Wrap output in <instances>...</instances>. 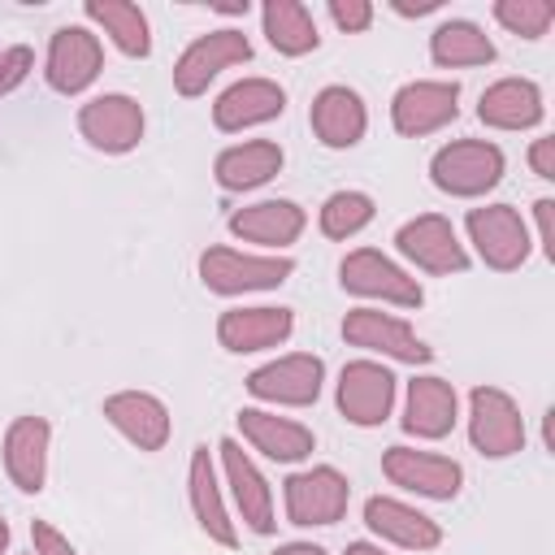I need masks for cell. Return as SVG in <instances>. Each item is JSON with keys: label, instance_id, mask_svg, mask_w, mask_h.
Wrapping results in <instances>:
<instances>
[{"label": "cell", "instance_id": "cell-2", "mask_svg": "<svg viewBox=\"0 0 555 555\" xmlns=\"http://www.w3.org/2000/svg\"><path fill=\"white\" fill-rule=\"evenodd\" d=\"M291 273H295V260L291 256H273V251H238V247L199 251V282H204V291H212L221 299L273 291Z\"/></svg>", "mask_w": 555, "mask_h": 555}, {"label": "cell", "instance_id": "cell-9", "mask_svg": "<svg viewBox=\"0 0 555 555\" xmlns=\"http://www.w3.org/2000/svg\"><path fill=\"white\" fill-rule=\"evenodd\" d=\"M468 442L486 460H507L525 447L520 403L503 386H473L468 390Z\"/></svg>", "mask_w": 555, "mask_h": 555}, {"label": "cell", "instance_id": "cell-14", "mask_svg": "<svg viewBox=\"0 0 555 555\" xmlns=\"http://www.w3.org/2000/svg\"><path fill=\"white\" fill-rule=\"evenodd\" d=\"M343 338L369 356L399 360V364H429L434 360V347L403 317L382 312V308H351L343 317Z\"/></svg>", "mask_w": 555, "mask_h": 555}, {"label": "cell", "instance_id": "cell-19", "mask_svg": "<svg viewBox=\"0 0 555 555\" xmlns=\"http://www.w3.org/2000/svg\"><path fill=\"white\" fill-rule=\"evenodd\" d=\"M234 421L243 442L273 464H299L317 451V434L295 416H278L273 408H238Z\"/></svg>", "mask_w": 555, "mask_h": 555}, {"label": "cell", "instance_id": "cell-7", "mask_svg": "<svg viewBox=\"0 0 555 555\" xmlns=\"http://www.w3.org/2000/svg\"><path fill=\"white\" fill-rule=\"evenodd\" d=\"M395 251L412 269L434 273V278H451V273H464L473 264L468 247L460 243V230L442 212H421V217L403 221L395 230Z\"/></svg>", "mask_w": 555, "mask_h": 555}, {"label": "cell", "instance_id": "cell-31", "mask_svg": "<svg viewBox=\"0 0 555 555\" xmlns=\"http://www.w3.org/2000/svg\"><path fill=\"white\" fill-rule=\"evenodd\" d=\"M499 56L494 39L468 22V17H451L442 26H434L429 35V61L442 65V69H468V65H490Z\"/></svg>", "mask_w": 555, "mask_h": 555}, {"label": "cell", "instance_id": "cell-27", "mask_svg": "<svg viewBox=\"0 0 555 555\" xmlns=\"http://www.w3.org/2000/svg\"><path fill=\"white\" fill-rule=\"evenodd\" d=\"M477 117L490 130H533L546 117L542 87L533 78H499V82H490L481 91Z\"/></svg>", "mask_w": 555, "mask_h": 555}, {"label": "cell", "instance_id": "cell-11", "mask_svg": "<svg viewBox=\"0 0 555 555\" xmlns=\"http://www.w3.org/2000/svg\"><path fill=\"white\" fill-rule=\"evenodd\" d=\"M243 61H251V39H247L238 26H217V30H208V35H195V39L182 48V56L173 61V91H178L182 100H195V95L208 91V82H212L221 69L243 65Z\"/></svg>", "mask_w": 555, "mask_h": 555}, {"label": "cell", "instance_id": "cell-42", "mask_svg": "<svg viewBox=\"0 0 555 555\" xmlns=\"http://www.w3.org/2000/svg\"><path fill=\"white\" fill-rule=\"evenodd\" d=\"M4 551H9V525L0 520V555H4Z\"/></svg>", "mask_w": 555, "mask_h": 555}, {"label": "cell", "instance_id": "cell-6", "mask_svg": "<svg viewBox=\"0 0 555 555\" xmlns=\"http://www.w3.org/2000/svg\"><path fill=\"white\" fill-rule=\"evenodd\" d=\"M347 503H351V481L334 464H312V468H299L282 481L286 520L299 529L338 525L347 516Z\"/></svg>", "mask_w": 555, "mask_h": 555}, {"label": "cell", "instance_id": "cell-28", "mask_svg": "<svg viewBox=\"0 0 555 555\" xmlns=\"http://www.w3.org/2000/svg\"><path fill=\"white\" fill-rule=\"evenodd\" d=\"M286 165L282 143L273 139H247V143H230L217 152L212 160V178L221 191H256L264 182H273Z\"/></svg>", "mask_w": 555, "mask_h": 555}, {"label": "cell", "instance_id": "cell-24", "mask_svg": "<svg viewBox=\"0 0 555 555\" xmlns=\"http://www.w3.org/2000/svg\"><path fill=\"white\" fill-rule=\"evenodd\" d=\"M4 473L22 494H39L48 481V451H52V425L48 416H13L4 429Z\"/></svg>", "mask_w": 555, "mask_h": 555}, {"label": "cell", "instance_id": "cell-18", "mask_svg": "<svg viewBox=\"0 0 555 555\" xmlns=\"http://www.w3.org/2000/svg\"><path fill=\"white\" fill-rule=\"evenodd\" d=\"M295 334V312L291 308H273V304H251V308H225L217 317V343L230 356H251V351H269L282 347Z\"/></svg>", "mask_w": 555, "mask_h": 555}, {"label": "cell", "instance_id": "cell-41", "mask_svg": "<svg viewBox=\"0 0 555 555\" xmlns=\"http://www.w3.org/2000/svg\"><path fill=\"white\" fill-rule=\"evenodd\" d=\"M343 555H386V551H382V546H373V542H351Z\"/></svg>", "mask_w": 555, "mask_h": 555}, {"label": "cell", "instance_id": "cell-35", "mask_svg": "<svg viewBox=\"0 0 555 555\" xmlns=\"http://www.w3.org/2000/svg\"><path fill=\"white\" fill-rule=\"evenodd\" d=\"M325 13H330V22L343 30V35H360V30H369L373 26V0H330L325 4Z\"/></svg>", "mask_w": 555, "mask_h": 555}, {"label": "cell", "instance_id": "cell-21", "mask_svg": "<svg viewBox=\"0 0 555 555\" xmlns=\"http://www.w3.org/2000/svg\"><path fill=\"white\" fill-rule=\"evenodd\" d=\"M308 126H312V134H317L321 147L347 152V147H356V143L364 139V130H369V108H364L360 91H351V87H343V82H330V87H321V91L312 95V104H308Z\"/></svg>", "mask_w": 555, "mask_h": 555}, {"label": "cell", "instance_id": "cell-40", "mask_svg": "<svg viewBox=\"0 0 555 555\" xmlns=\"http://www.w3.org/2000/svg\"><path fill=\"white\" fill-rule=\"evenodd\" d=\"M269 555H325V546H317V542H282Z\"/></svg>", "mask_w": 555, "mask_h": 555}, {"label": "cell", "instance_id": "cell-26", "mask_svg": "<svg viewBox=\"0 0 555 555\" xmlns=\"http://www.w3.org/2000/svg\"><path fill=\"white\" fill-rule=\"evenodd\" d=\"M225 225H230L234 238L256 243V247H264V251L278 256L282 247H291V243L304 234L308 212H304L295 199H256V204L234 208Z\"/></svg>", "mask_w": 555, "mask_h": 555}, {"label": "cell", "instance_id": "cell-4", "mask_svg": "<svg viewBox=\"0 0 555 555\" xmlns=\"http://www.w3.org/2000/svg\"><path fill=\"white\" fill-rule=\"evenodd\" d=\"M464 230H468V243L477 251V260L494 273H512L529 260L533 251V238H529V225L525 217L512 208V204H481V208H468L464 217Z\"/></svg>", "mask_w": 555, "mask_h": 555}, {"label": "cell", "instance_id": "cell-17", "mask_svg": "<svg viewBox=\"0 0 555 555\" xmlns=\"http://www.w3.org/2000/svg\"><path fill=\"white\" fill-rule=\"evenodd\" d=\"M104 421L130 442V447H139V451H165V442L173 438V416H169V408H165V399L160 395H152V390H117V395H108L104 399Z\"/></svg>", "mask_w": 555, "mask_h": 555}, {"label": "cell", "instance_id": "cell-23", "mask_svg": "<svg viewBox=\"0 0 555 555\" xmlns=\"http://www.w3.org/2000/svg\"><path fill=\"white\" fill-rule=\"evenodd\" d=\"M286 113V91L273 78H238L212 100V126L221 134H243Z\"/></svg>", "mask_w": 555, "mask_h": 555}, {"label": "cell", "instance_id": "cell-22", "mask_svg": "<svg viewBox=\"0 0 555 555\" xmlns=\"http://www.w3.org/2000/svg\"><path fill=\"white\" fill-rule=\"evenodd\" d=\"M186 499H191V516L195 525L204 529L208 542L234 551L238 546V525L225 507V494H221V481H217V464H212V451L208 447H195L191 451V464H186Z\"/></svg>", "mask_w": 555, "mask_h": 555}, {"label": "cell", "instance_id": "cell-13", "mask_svg": "<svg viewBox=\"0 0 555 555\" xmlns=\"http://www.w3.org/2000/svg\"><path fill=\"white\" fill-rule=\"evenodd\" d=\"M143 130H147V117H143V104L126 91H104V95H91L82 108H78V134L104 152V156H126L143 143Z\"/></svg>", "mask_w": 555, "mask_h": 555}, {"label": "cell", "instance_id": "cell-39", "mask_svg": "<svg viewBox=\"0 0 555 555\" xmlns=\"http://www.w3.org/2000/svg\"><path fill=\"white\" fill-rule=\"evenodd\" d=\"M390 9H395L399 17H425V13H438L442 0H390Z\"/></svg>", "mask_w": 555, "mask_h": 555}, {"label": "cell", "instance_id": "cell-34", "mask_svg": "<svg viewBox=\"0 0 555 555\" xmlns=\"http://www.w3.org/2000/svg\"><path fill=\"white\" fill-rule=\"evenodd\" d=\"M35 69V48L30 43H4L0 48V95H13Z\"/></svg>", "mask_w": 555, "mask_h": 555}, {"label": "cell", "instance_id": "cell-32", "mask_svg": "<svg viewBox=\"0 0 555 555\" xmlns=\"http://www.w3.org/2000/svg\"><path fill=\"white\" fill-rule=\"evenodd\" d=\"M373 217H377L373 195H369V191H351V186H347V191L325 195V204H321V212H317V225H321V234H325V238L347 243V238H356Z\"/></svg>", "mask_w": 555, "mask_h": 555}, {"label": "cell", "instance_id": "cell-37", "mask_svg": "<svg viewBox=\"0 0 555 555\" xmlns=\"http://www.w3.org/2000/svg\"><path fill=\"white\" fill-rule=\"evenodd\" d=\"M533 221H538V247L546 260H555V199L542 195L533 199Z\"/></svg>", "mask_w": 555, "mask_h": 555}, {"label": "cell", "instance_id": "cell-33", "mask_svg": "<svg viewBox=\"0 0 555 555\" xmlns=\"http://www.w3.org/2000/svg\"><path fill=\"white\" fill-rule=\"evenodd\" d=\"M494 22L520 39H542L555 22L551 0H494Z\"/></svg>", "mask_w": 555, "mask_h": 555}, {"label": "cell", "instance_id": "cell-1", "mask_svg": "<svg viewBox=\"0 0 555 555\" xmlns=\"http://www.w3.org/2000/svg\"><path fill=\"white\" fill-rule=\"evenodd\" d=\"M507 156L490 139H455L429 156V182L451 199H481L503 182Z\"/></svg>", "mask_w": 555, "mask_h": 555}, {"label": "cell", "instance_id": "cell-16", "mask_svg": "<svg viewBox=\"0 0 555 555\" xmlns=\"http://www.w3.org/2000/svg\"><path fill=\"white\" fill-rule=\"evenodd\" d=\"M217 451H221V473H225V486H230V499H234L238 520H243L251 533H260V538L273 533V529H278L273 490H269L264 473L256 468V460L243 451L238 438H221Z\"/></svg>", "mask_w": 555, "mask_h": 555}, {"label": "cell", "instance_id": "cell-30", "mask_svg": "<svg viewBox=\"0 0 555 555\" xmlns=\"http://www.w3.org/2000/svg\"><path fill=\"white\" fill-rule=\"evenodd\" d=\"M82 17L91 26H100L113 39L117 52H126L134 61L152 56V22L139 4H130V0H82Z\"/></svg>", "mask_w": 555, "mask_h": 555}, {"label": "cell", "instance_id": "cell-10", "mask_svg": "<svg viewBox=\"0 0 555 555\" xmlns=\"http://www.w3.org/2000/svg\"><path fill=\"white\" fill-rule=\"evenodd\" d=\"M382 473L390 486L416 494V499H434V503H451L464 490V464L438 451H421V447H386L382 451Z\"/></svg>", "mask_w": 555, "mask_h": 555}, {"label": "cell", "instance_id": "cell-5", "mask_svg": "<svg viewBox=\"0 0 555 555\" xmlns=\"http://www.w3.org/2000/svg\"><path fill=\"white\" fill-rule=\"evenodd\" d=\"M338 282H343V291H351L360 299L390 304V308H421L425 304V286L377 247L347 251L338 264Z\"/></svg>", "mask_w": 555, "mask_h": 555}, {"label": "cell", "instance_id": "cell-8", "mask_svg": "<svg viewBox=\"0 0 555 555\" xmlns=\"http://www.w3.org/2000/svg\"><path fill=\"white\" fill-rule=\"evenodd\" d=\"M243 386L256 403H269V408H312L325 386V360L312 351H291L251 369Z\"/></svg>", "mask_w": 555, "mask_h": 555}, {"label": "cell", "instance_id": "cell-15", "mask_svg": "<svg viewBox=\"0 0 555 555\" xmlns=\"http://www.w3.org/2000/svg\"><path fill=\"white\" fill-rule=\"evenodd\" d=\"M460 117V82L451 78H416L403 82L390 100V126L403 139H425L438 134Z\"/></svg>", "mask_w": 555, "mask_h": 555}, {"label": "cell", "instance_id": "cell-36", "mask_svg": "<svg viewBox=\"0 0 555 555\" xmlns=\"http://www.w3.org/2000/svg\"><path fill=\"white\" fill-rule=\"evenodd\" d=\"M30 542H35V555H78L74 542L48 520H30Z\"/></svg>", "mask_w": 555, "mask_h": 555}, {"label": "cell", "instance_id": "cell-12", "mask_svg": "<svg viewBox=\"0 0 555 555\" xmlns=\"http://www.w3.org/2000/svg\"><path fill=\"white\" fill-rule=\"evenodd\" d=\"M104 69V43L91 26L69 22L56 26L48 39V56H43V78L56 95H82Z\"/></svg>", "mask_w": 555, "mask_h": 555}, {"label": "cell", "instance_id": "cell-20", "mask_svg": "<svg viewBox=\"0 0 555 555\" xmlns=\"http://www.w3.org/2000/svg\"><path fill=\"white\" fill-rule=\"evenodd\" d=\"M455 421H460V395H455V386L447 377L421 373V377L408 382L403 421H399L403 434H412L421 442H438V438H447L455 429Z\"/></svg>", "mask_w": 555, "mask_h": 555}, {"label": "cell", "instance_id": "cell-3", "mask_svg": "<svg viewBox=\"0 0 555 555\" xmlns=\"http://www.w3.org/2000/svg\"><path fill=\"white\" fill-rule=\"evenodd\" d=\"M395 395H399V377H395L382 360L360 356V360H347V364H343L334 403H338V412H343L347 425H356V429H377V425L390 421Z\"/></svg>", "mask_w": 555, "mask_h": 555}, {"label": "cell", "instance_id": "cell-38", "mask_svg": "<svg viewBox=\"0 0 555 555\" xmlns=\"http://www.w3.org/2000/svg\"><path fill=\"white\" fill-rule=\"evenodd\" d=\"M529 169L542 178V182H555V139L542 134L529 143Z\"/></svg>", "mask_w": 555, "mask_h": 555}, {"label": "cell", "instance_id": "cell-29", "mask_svg": "<svg viewBox=\"0 0 555 555\" xmlns=\"http://www.w3.org/2000/svg\"><path fill=\"white\" fill-rule=\"evenodd\" d=\"M260 30H264L269 48L282 56H308L321 48L317 17L304 0H264L260 4Z\"/></svg>", "mask_w": 555, "mask_h": 555}, {"label": "cell", "instance_id": "cell-25", "mask_svg": "<svg viewBox=\"0 0 555 555\" xmlns=\"http://www.w3.org/2000/svg\"><path fill=\"white\" fill-rule=\"evenodd\" d=\"M364 525L373 538L399 546V551H434L442 546V525L434 516H425L421 507L390 499V494H373L364 499Z\"/></svg>", "mask_w": 555, "mask_h": 555}]
</instances>
